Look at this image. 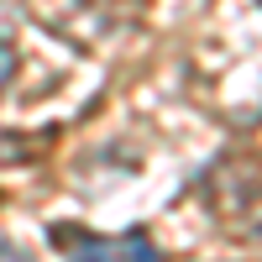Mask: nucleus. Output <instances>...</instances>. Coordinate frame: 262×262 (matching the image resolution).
Instances as JSON below:
<instances>
[{"mask_svg": "<svg viewBox=\"0 0 262 262\" xmlns=\"http://www.w3.org/2000/svg\"><path fill=\"white\" fill-rule=\"evenodd\" d=\"M48 242L69 247L74 257H137V262L163 257L158 242L142 236V231H126V236H84V231H74V226H58V231H48Z\"/></svg>", "mask_w": 262, "mask_h": 262, "instance_id": "obj_1", "label": "nucleus"}, {"mask_svg": "<svg viewBox=\"0 0 262 262\" xmlns=\"http://www.w3.org/2000/svg\"><path fill=\"white\" fill-rule=\"evenodd\" d=\"M48 21L74 42H95L111 27V0H48Z\"/></svg>", "mask_w": 262, "mask_h": 262, "instance_id": "obj_2", "label": "nucleus"}, {"mask_svg": "<svg viewBox=\"0 0 262 262\" xmlns=\"http://www.w3.org/2000/svg\"><path fill=\"white\" fill-rule=\"evenodd\" d=\"M16 63H21V53H16V27H6V21H0V95L11 90Z\"/></svg>", "mask_w": 262, "mask_h": 262, "instance_id": "obj_3", "label": "nucleus"}]
</instances>
